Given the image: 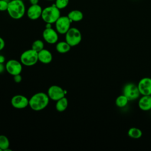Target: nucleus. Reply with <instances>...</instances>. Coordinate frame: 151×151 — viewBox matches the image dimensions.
Listing matches in <instances>:
<instances>
[{"mask_svg": "<svg viewBox=\"0 0 151 151\" xmlns=\"http://www.w3.org/2000/svg\"><path fill=\"white\" fill-rule=\"evenodd\" d=\"M49 101L50 98L47 94L44 92H38L34 94L29 99V106L34 111H41L48 106Z\"/></svg>", "mask_w": 151, "mask_h": 151, "instance_id": "nucleus-1", "label": "nucleus"}, {"mask_svg": "<svg viewBox=\"0 0 151 151\" xmlns=\"http://www.w3.org/2000/svg\"><path fill=\"white\" fill-rule=\"evenodd\" d=\"M8 15L14 19L22 18L25 13V6L23 0H11L8 2Z\"/></svg>", "mask_w": 151, "mask_h": 151, "instance_id": "nucleus-2", "label": "nucleus"}, {"mask_svg": "<svg viewBox=\"0 0 151 151\" xmlns=\"http://www.w3.org/2000/svg\"><path fill=\"white\" fill-rule=\"evenodd\" d=\"M61 16L60 9H59L55 4L48 6L42 9L41 18L45 23L53 24Z\"/></svg>", "mask_w": 151, "mask_h": 151, "instance_id": "nucleus-3", "label": "nucleus"}, {"mask_svg": "<svg viewBox=\"0 0 151 151\" xmlns=\"http://www.w3.org/2000/svg\"><path fill=\"white\" fill-rule=\"evenodd\" d=\"M38 61V52L31 49L24 51L20 56V61L22 65L32 66Z\"/></svg>", "mask_w": 151, "mask_h": 151, "instance_id": "nucleus-4", "label": "nucleus"}, {"mask_svg": "<svg viewBox=\"0 0 151 151\" xmlns=\"http://www.w3.org/2000/svg\"><path fill=\"white\" fill-rule=\"evenodd\" d=\"M65 41L71 46L74 47L78 45L82 40L80 31L75 27L70 28L65 34Z\"/></svg>", "mask_w": 151, "mask_h": 151, "instance_id": "nucleus-5", "label": "nucleus"}, {"mask_svg": "<svg viewBox=\"0 0 151 151\" xmlns=\"http://www.w3.org/2000/svg\"><path fill=\"white\" fill-rule=\"evenodd\" d=\"M123 94L129 101H133L139 98L140 93L137 85L132 83H129L124 86L123 88Z\"/></svg>", "mask_w": 151, "mask_h": 151, "instance_id": "nucleus-6", "label": "nucleus"}, {"mask_svg": "<svg viewBox=\"0 0 151 151\" xmlns=\"http://www.w3.org/2000/svg\"><path fill=\"white\" fill-rule=\"evenodd\" d=\"M71 22H72L67 15L60 16L55 22L56 31L60 34H65V33L71 28L70 25Z\"/></svg>", "mask_w": 151, "mask_h": 151, "instance_id": "nucleus-7", "label": "nucleus"}, {"mask_svg": "<svg viewBox=\"0 0 151 151\" xmlns=\"http://www.w3.org/2000/svg\"><path fill=\"white\" fill-rule=\"evenodd\" d=\"M5 70L12 76L19 74L22 70V64L21 61L16 60H9L5 65Z\"/></svg>", "mask_w": 151, "mask_h": 151, "instance_id": "nucleus-8", "label": "nucleus"}, {"mask_svg": "<svg viewBox=\"0 0 151 151\" xmlns=\"http://www.w3.org/2000/svg\"><path fill=\"white\" fill-rule=\"evenodd\" d=\"M47 94L50 99L53 101H57L65 96L64 90L57 85L50 86L47 91Z\"/></svg>", "mask_w": 151, "mask_h": 151, "instance_id": "nucleus-9", "label": "nucleus"}, {"mask_svg": "<svg viewBox=\"0 0 151 151\" xmlns=\"http://www.w3.org/2000/svg\"><path fill=\"white\" fill-rule=\"evenodd\" d=\"M11 103L14 108L22 109L29 106V100L23 95L17 94L12 97Z\"/></svg>", "mask_w": 151, "mask_h": 151, "instance_id": "nucleus-10", "label": "nucleus"}, {"mask_svg": "<svg viewBox=\"0 0 151 151\" xmlns=\"http://www.w3.org/2000/svg\"><path fill=\"white\" fill-rule=\"evenodd\" d=\"M137 86L140 95H151V78H141Z\"/></svg>", "mask_w": 151, "mask_h": 151, "instance_id": "nucleus-11", "label": "nucleus"}, {"mask_svg": "<svg viewBox=\"0 0 151 151\" xmlns=\"http://www.w3.org/2000/svg\"><path fill=\"white\" fill-rule=\"evenodd\" d=\"M42 37L47 43L54 44L58 41V32L52 28V27L48 28H45L42 32Z\"/></svg>", "mask_w": 151, "mask_h": 151, "instance_id": "nucleus-12", "label": "nucleus"}, {"mask_svg": "<svg viewBox=\"0 0 151 151\" xmlns=\"http://www.w3.org/2000/svg\"><path fill=\"white\" fill-rule=\"evenodd\" d=\"M42 7L38 5H31L27 11V15L28 18L31 20H36L41 17L42 12Z\"/></svg>", "mask_w": 151, "mask_h": 151, "instance_id": "nucleus-13", "label": "nucleus"}, {"mask_svg": "<svg viewBox=\"0 0 151 151\" xmlns=\"http://www.w3.org/2000/svg\"><path fill=\"white\" fill-rule=\"evenodd\" d=\"M139 108L143 111H147L151 110V95H142L138 101Z\"/></svg>", "mask_w": 151, "mask_h": 151, "instance_id": "nucleus-14", "label": "nucleus"}, {"mask_svg": "<svg viewBox=\"0 0 151 151\" xmlns=\"http://www.w3.org/2000/svg\"><path fill=\"white\" fill-rule=\"evenodd\" d=\"M38 57L39 61L45 64L50 63L52 60L51 52L49 50L44 48L38 52Z\"/></svg>", "mask_w": 151, "mask_h": 151, "instance_id": "nucleus-15", "label": "nucleus"}, {"mask_svg": "<svg viewBox=\"0 0 151 151\" xmlns=\"http://www.w3.org/2000/svg\"><path fill=\"white\" fill-rule=\"evenodd\" d=\"M71 21L73 22H79L83 19V13L78 9H74L71 11L67 15Z\"/></svg>", "mask_w": 151, "mask_h": 151, "instance_id": "nucleus-16", "label": "nucleus"}, {"mask_svg": "<svg viewBox=\"0 0 151 151\" xmlns=\"http://www.w3.org/2000/svg\"><path fill=\"white\" fill-rule=\"evenodd\" d=\"M71 47L65 41L58 42L55 46L57 51L61 54H65L68 52L70 50Z\"/></svg>", "mask_w": 151, "mask_h": 151, "instance_id": "nucleus-17", "label": "nucleus"}, {"mask_svg": "<svg viewBox=\"0 0 151 151\" xmlns=\"http://www.w3.org/2000/svg\"><path fill=\"white\" fill-rule=\"evenodd\" d=\"M56 101L57 102L55 104V109L58 111L62 112L67 109L68 102L67 99L65 96Z\"/></svg>", "mask_w": 151, "mask_h": 151, "instance_id": "nucleus-18", "label": "nucleus"}, {"mask_svg": "<svg viewBox=\"0 0 151 151\" xmlns=\"http://www.w3.org/2000/svg\"><path fill=\"white\" fill-rule=\"evenodd\" d=\"M142 131L137 127H130L127 131L128 136L132 139H138L142 136Z\"/></svg>", "mask_w": 151, "mask_h": 151, "instance_id": "nucleus-19", "label": "nucleus"}, {"mask_svg": "<svg viewBox=\"0 0 151 151\" xmlns=\"http://www.w3.org/2000/svg\"><path fill=\"white\" fill-rule=\"evenodd\" d=\"M129 101V100L128 99L124 94H122L116 99L115 104L117 107L119 108H123L127 105Z\"/></svg>", "mask_w": 151, "mask_h": 151, "instance_id": "nucleus-20", "label": "nucleus"}, {"mask_svg": "<svg viewBox=\"0 0 151 151\" xmlns=\"http://www.w3.org/2000/svg\"><path fill=\"white\" fill-rule=\"evenodd\" d=\"M9 147V140L8 138L3 134L0 135V149L5 151Z\"/></svg>", "mask_w": 151, "mask_h": 151, "instance_id": "nucleus-21", "label": "nucleus"}, {"mask_svg": "<svg viewBox=\"0 0 151 151\" xmlns=\"http://www.w3.org/2000/svg\"><path fill=\"white\" fill-rule=\"evenodd\" d=\"M44 44L43 41L40 40H37L34 41L32 44V49L38 52L44 49Z\"/></svg>", "mask_w": 151, "mask_h": 151, "instance_id": "nucleus-22", "label": "nucleus"}, {"mask_svg": "<svg viewBox=\"0 0 151 151\" xmlns=\"http://www.w3.org/2000/svg\"><path fill=\"white\" fill-rule=\"evenodd\" d=\"M68 4L69 0H55L54 4L59 9H63L65 8Z\"/></svg>", "mask_w": 151, "mask_h": 151, "instance_id": "nucleus-23", "label": "nucleus"}, {"mask_svg": "<svg viewBox=\"0 0 151 151\" xmlns=\"http://www.w3.org/2000/svg\"><path fill=\"white\" fill-rule=\"evenodd\" d=\"M8 2L6 0H0V11H7Z\"/></svg>", "mask_w": 151, "mask_h": 151, "instance_id": "nucleus-24", "label": "nucleus"}, {"mask_svg": "<svg viewBox=\"0 0 151 151\" xmlns=\"http://www.w3.org/2000/svg\"><path fill=\"white\" fill-rule=\"evenodd\" d=\"M14 81L17 83H20L22 80V77L19 74H17V75H15V76H14Z\"/></svg>", "mask_w": 151, "mask_h": 151, "instance_id": "nucleus-25", "label": "nucleus"}, {"mask_svg": "<svg viewBox=\"0 0 151 151\" xmlns=\"http://www.w3.org/2000/svg\"><path fill=\"white\" fill-rule=\"evenodd\" d=\"M5 47V41L4 39L0 37V51L4 49Z\"/></svg>", "mask_w": 151, "mask_h": 151, "instance_id": "nucleus-26", "label": "nucleus"}, {"mask_svg": "<svg viewBox=\"0 0 151 151\" xmlns=\"http://www.w3.org/2000/svg\"><path fill=\"white\" fill-rule=\"evenodd\" d=\"M5 69V66L4 65L3 63H0V74L3 73Z\"/></svg>", "mask_w": 151, "mask_h": 151, "instance_id": "nucleus-27", "label": "nucleus"}, {"mask_svg": "<svg viewBox=\"0 0 151 151\" xmlns=\"http://www.w3.org/2000/svg\"><path fill=\"white\" fill-rule=\"evenodd\" d=\"M29 3L31 5H35V4H38L39 0H29Z\"/></svg>", "mask_w": 151, "mask_h": 151, "instance_id": "nucleus-28", "label": "nucleus"}, {"mask_svg": "<svg viewBox=\"0 0 151 151\" xmlns=\"http://www.w3.org/2000/svg\"><path fill=\"white\" fill-rule=\"evenodd\" d=\"M5 60V58L4 56L2 55H0V63H4Z\"/></svg>", "mask_w": 151, "mask_h": 151, "instance_id": "nucleus-29", "label": "nucleus"}, {"mask_svg": "<svg viewBox=\"0 0 151 151\" xmlns=\"http://www.w3.org/2000/svg\"><path fill=\"white\" fill-rule=\"evenodd\" d=\"M47 1H53V0H47Z\"/></svg>", "mask_w": 151, "mask_h": 151, "instance_id": "nucleus-30", "label": "nucleus"}, {"mask_svg": "<svg viewBox=\"0 0 151 151\" xmlns=\"http://www.w3.org/2000/svg\"><path fill=\"white\" fill-rule=\"evenodd\" d=\"M0 151H2V150H1V149H0Z\"/></svg>", "mask_w": 151, "mask_h": 151, "instance_id": "nucleus-31", "label": "nucleus"}]
</instances>
